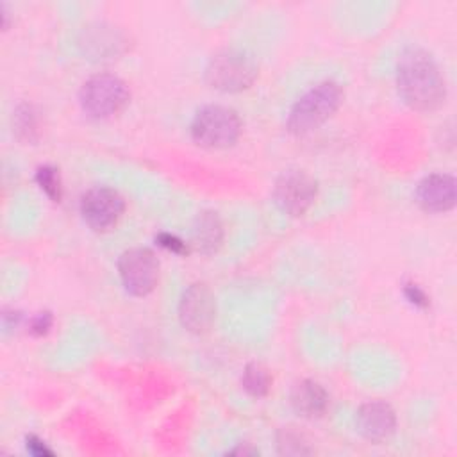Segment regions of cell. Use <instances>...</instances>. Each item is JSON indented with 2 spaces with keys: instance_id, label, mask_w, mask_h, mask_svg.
I'll use <instances>...</instances> for the list:
<instances>
[{
  "instance_id": "cell-1",
  "label": "cell",
  "mask_w": 457,
  "mask_h": 457,
  "mask_svg": "<svg viewBox=\"0 0 457 457\" xmlns=\"http://www.w3.org/2000/svg\"><path fill=\"white\" fill-rule=\"evenodd\" d=\"M396 89L405 105L428 112L446 100V80L434 55L421 46H407L396 61Z\"/></svg>"
},
{
  "instance_id": "cell-2",
  "label": "cell",
  "mask_w": 457,
  "mask_h": 457,
  "mask_svg": "<svg viewBox=\"0 0 457 457\" xmlns=\"http://www.w3.org/2000/svg\"><path fill=\"white\" fill-rule=\"evenodd\" d=\"M345 91L336 80H321L307 89L289 109L286 129L293 136H305L328 121L341 107Z\"/></svg>"
},
{
  "instance_id": "cell-3",
  "label": "cell",
  "mask_w": 457,
  "mask_h": 457,
  "mask_svg": "<svg viewBox=\"0 0 457 457\" xmlns=\"http://www.w3.org/2000/svg\"><path fill=\"white\" fill-rule=\"evenodd\" d=\"M243 130L239 114L227 105L209 104L200 107L189 125L193 141L198 146L220 150L236 145Z\"/></svg>"
},
{
  "instance_id": "cell-4",
  "label": "cell",
  "mask_w": 457,
  "mask_h": 457,
  "mask_svg": "<svg viewBox=\"0 0 457 457\" xmlns=\"http://www.w3.org/2000/svg\"><path fill=\"white\" fill-rule=\"evenodd\" d=\"M129 100L130 89L127 82L109 71L91 75L79 89L80 109L93 120H107L118 114Z\"/></svg>"
},
{
  "instance_id": "cell-5",
  "label": "cell",
  "mask_w": 457,
  "mask_h": 457,
  "mask_svg": "<svg viewBox=\"0 0 457 457\" xmlns=\"http://www.w3.org/2000/svg\"><path fill=\"white\" fill-rule=\"evenodd\" d=\"M257 79L255 61L241 50L227 48L216 52L205 64L204 80L221 93H241Z\"/></svg>"
},
{
  "instance_id": "cell-6",
  "label": "cell",
  "mask_w": 457,
  "mask_h": 457,
  "mask_svg": "<svg viewBox=\"0 0 457 457\" xmlns=\"http://www.w3.org/2000/svg\"><path fill=\"white\" fill-rule=\"evenodd\" d=\"M318 182L303 170L291 168L282 171L273 184L271 198L280 212L291 218L303 216L314 204Z\"/></svg>"
},
{
  "instance_id": "cell-7",
  "label": "cell",
  "mask_w": 457,
  "mask_h": 457,
  "mask_svg": "<svg viewBox=\"0 0 457 457\" xmlns=\"http://www.w3.org/2000/svg\"><path fill=\"white\" fill-rule=\"evenodd\" d=\"M116 268L123 289L132 296L150 295L159 282V259L146 246L121 252Z\"/></svg>"
},
{
  "instance_id": "cell-8",
  "label": "cell",
  "mask_w": 457,
  "mask_h": 457,
  "mask_svg": "<svg viewBox=\"0 0 457 457\" xmlns=\"http://www.w3.org/2000/svg\"><path fill=\"white\" fill-rule=\"evenodd\" d=\"M79 211L91 230L107 232L121 220L125 212V200L109 186H95L80 196Z\"/></svg>"
},
{
  "instance_id": "cell-9",
  "label": "cell",
  "mask_w": 457,
  "mask_h": 457,
  "mask_svg": "<svg viewBox=\"0 0 457 457\" xmlns=\"http://www.w3.org/2000/svg\"><path fill=\"white\" fill-rule=\"evenodd\" d=\"M180 325L191 334H205L216 320V298L207 284H189L179 300L177 307Z\"/></svg>"
},
{
  "instance_id": "cell-10",
  "label": "cell",
  "mask_w": 457,
  "mask_h": 457,
  "mask_svg": "<svg viewBox=\"0 0 457 457\" xmlns=\"http://www.w3.org/2000/svg\"><path fill=\"white\" fill-rule=\"evenodd\" d=\"M414 198L428 214L448 212L455 207L457 182L450 173H428L418 182Z\"/></svg>"
},
{
  "instance_id": "cell-11",
  "label": "cell",
  "mask_w": 457,
  "mask_h": 457,
  "mask_svg": "<svg viewBox=\"0 0 457 457\" xmlns=\"http://www.w3.org/2000/svg\"><path fill=\"white\" fill-rule=\"evenodd\" d=\"M357 432L370 443L378 445L389 439L396 428V412L384 400L364 402L355 412Z\"/></svg>"
},
{
  "instance_id": "cell-12",
  "label": "cell",
  "mask_w": 457,
  "mask_h": 457,
  "mask_svg": "<svg viewBox=\"0 0 457 457\" xmlns=\"http://www.w3.org/2000/svg\"><path fill=\"white\" fill-rule=\"evenodd\" d=\"M125 43L127 36L120 29L102 21L84 27L79 37V46L82 52L95 61L116 59L125 50Z\"/></svg>"
},
{
  "instance_id": "cell-13",
  "label": "cell",
  "mask_w": 457,
  "mask_h": 457,
  "mask_svg": "<svg viewBox=\"0 0 457 457\" xmlns=\"http://www.w3.org/2000/svg\"><path fill=\"white\" fill-rule=\"evenodd\" d=\"M328 391L312 378H302L289 391V405L300 418L318 420L328 411Z\"/></svg>"
},
{
  "instance_id": "cell-14",
  "label": "cell",
  "mask_w": 457,
  "mask_h": 457,
  "mask_svg": "<svg viewBox=\"0 0 457 457\" xmlns=\"http://www.w3.org/2000/svg\"><path fill=\"white\" fill-rule=\"evenodd\" d=\"M225 237L223 221L218 216L216 211H202L196 214L193 225H191V246L204 253L212 255L220 250Z\"/></svg>"
},
{
  "instance_id": "cell-15",
  "label": "cell",
  "mask_w": 457,
  "mask_h": 457,
  "mask_svg": "<svg viewBox=\"0 0 457 457\" xmlns=\"http://www.w3.org/2000/svg\"><path fill=\"white\" fill-rule=\"evenodd\" d=\"M12 132L23 143H34L39 137L37 111L30 104H18L12 112Z\"/></svg>"
},
{
  "instance_id": "cell-16",
  "label": "cell",
  "mask_w": 457,
  "mask_h": 457,
  "mask_svg": "<svg viewBox=\"0 0 457 457\" xmlns=\"http://www.w3.org/2000/svg\"><path fill=\"white\" fill-rule=\"evenodd\" d=\"M270 370L261 362H248L241 373V387L252 398H264L271 389Z\"/></svg>"
},
{
  "instance_id": "cell-17",
  "label": "cell",
  "mask_w": 457,
  "mask_h": 457,
  "mask_svg": "<svg viewBox=\"0 0 457 457\" xmlns=\"http://www.w3.org/2000/svg\"><path fill=\"white\" fill-rule=\"evenodd\" d=\"M36 184L39 189L52 200V202H61L62 200V180L59 168L54 164H43L36 170L34 175Z\"/></svg>"
},
{
  "instance_id": "cell-18",
  "label": "cell",
  "mask_w": 457,
  "mask_h": 457,
  "mask_svg": "<svg viewBox=\"0 0 457 457\" xmlns=\"http://www.w3.org/2000/svg\"><path fill=\"white\" fill-rule=\"evenodd\" d=\"M277 450L282 455H307L312 453V448L307 445L303 436L293 427H284L277 432Z\"/></svg>"
},
{
  "instance_id": "cell-19",
  "label": "cell",
  "mask_w": 457,
  "mask_h": 457,
  "mask_svg": "<svg viewBox=\"0 0 457 457\" xmlns=\"http://www.w3.org/2000/svg\"><path fill=\"white\" fill-rule=\"evenodd\" d=\"M155 243L159 246H162L164 250H168L171 253H177V255H187L191 252V245L189 243H186L184 239H180L179 236L170 234V232H159L155 236Z\"/></svg>"
},
{
  "instance_id": "cell-20",
  "label": "cell",
  "mask_w": 457,
  "mask_h": 457,
  "mask_svg": "<svg viewBox=\"0 0 457 457\" xmlns=\"http://www.w3.org/2000/svg\"><path fill=\"white\" fill-rule=\"evenodd\" d=\"M52 325H54V316H52V312H50V311H39V312H36V314L30 318V321H29V332H30L32 336L41 337V336H46V334L50 332Z\"/></svg>"
},
{
  "instance_id": "cell-21",
  "label": "cell",
  "mask_w": 457,
  "mask_h": 457,
  "mask_svg": "<svg viewBox=\"0 0 457 457\" xmlns=\"http://www.w3.org/2000/svg\"><path fill=\"white\" fill-rule=\"evenodd\" d=\"M403 296L409 300V303H412L418 309H427L430 305L427 293L414 282H409L403 286Z\"/></svg>"
},
{
  "instance_id": "cell-22",
  "label": "cell",
  "mask_w": 457,
  "mask_h": 457,
  "mask_svg": "<svg viewBox=\"0 0 457 457\" xmlns=\"http://www.w3.org/2000/svg\"><path fill=\"white\" fill-rule=\"evenodd\" d=\"M25 448H27V452H30L36 457H52L54 455V450L48 448V445L36 434H29L25 437Z\"/></svg>"
},
{
  "instance_id": "cell-23",
  "label": "cell",
  "mask_w": 457,
  "mask_h": 457,
  "mask_svg": "<svg viewBox=\"0 0 457 457\" xmlns=\"http://www.w3.org/2000/svg\"><path fill=\"white\" fill-rule=\"evenodd\" d=\"M2 320H4V327H5V330H9V328H16V327L20 325V321H21V314H20V311L5 309V311H4V314H2Z\"/></svg>"
},
{
  "instance_id": "cell-24",
  "label": "cell",
  "mask_w": 457,
  "mask_h": 457,
  "mask_svg": "<svg viewBox=\"0 0 457 457\" xmlns=\"http://www.w3.org/2000/svg\"><path fill=\"white\" fill-rule=\"evenodd\" d=\"M228 453H232V455H257L259 450H257V448H252V446H248V445H245V446H237V448L230 450Z\"/></svg>"
}]
</instances>
